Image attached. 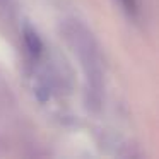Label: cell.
<instances>
[{"instance_id":"1","label":"cell","mask_w":159,"mask_h":159,"mask_svg":"<svg viewBox=\"0 0 159 159\" xmlns=\"http://www.w3.org/2000/svg\"><path fill=\"white\" fill-rule=\"evenodd\" d=\"M69 39L75 48V53L82 60V65L86 69L89 79L99 80V75H101L99 55L94 48V41L91 38V34L80 24H74L72 29L69 31Z\"/></svg>"},{"instance_id":"2","label":"cell","mask_w":159,"mask_h":159,"mask_svg":"<svg viewBox=\"0 0 159 159\" xmlns=\"http://www.w3.org/2000/svg\"><path fill=\"white\" fill-rule=\"evenodd\" d=\"M24 43H26L28 52L31 53L33 57H39V53H41V50H43V43H41V39H39V36L36 34L31 28L24 29Z\"/></svg>"},{"instance_id":"3","label":"cell","mask_w":159,"mask_h":159,"mask_svg":"<svg viewBox=\"0 0 159 159\" xmlns=\"http://www.w3.org/2000/svg\"><path fill=\"white\" fill-rule=\"evenodd\" d=\"M121 7L128 12V14H134L137 11V4H135V0H120Z\"/></svg>"}]
</instances>
